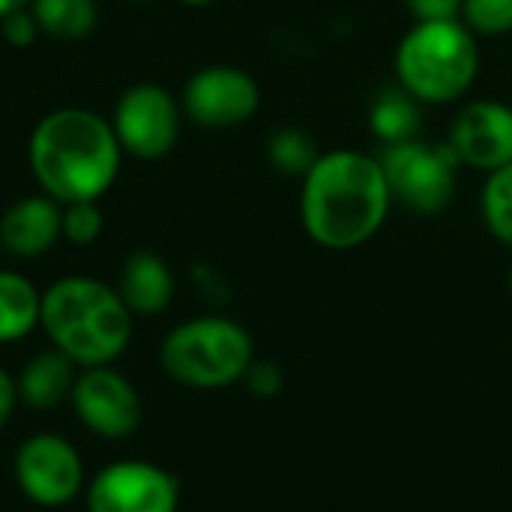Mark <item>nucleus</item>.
I'll use <instances>...</instances> for the list:
<instances>
[{"mask_svg": "<svg viewBox=\"0 0 512 512\" xmlns=\"http://www.w3.org/2000/svg\"><path fill=\"white\" fill-rule=\"evenodd\" d=\"M300 225L306 237L330 252H351L375 240L390 219L393 195L375 153L324 150L300 177Z\"/></svg>", "mask_w": 512, "mask_h": 512, "instance_id": "obj_1", "label": "nucleus"}, {"mask_svg": "<svg viewBox=\"0 0 512 512\" xmlns=\"http://www.w3.org/2000/svg\"><path fill=\"white\" fill-rule=\"evenodd\" d=\"M27 165L39 192L57 204L102 201L120 177L123 147L108 117L81 105H66L48 111L33 126Z\"/></svg>", "mask_w": 512, "mask_h": 512, "instance_id": "obj_2", "label": "nucleus"}, {"mask_svg": "<svg viewBox=\"0 0 512 512\" xmlns=\"http://www.w3.org/2000/svg\"><path fill=\"white\" fill-rule=\"evenodd\" d=\"M132 312L117 288L93 276H63L42 291L39 327L75 366H111L132 339Z\"/></svg>", "mask_w": 512, "mask_h": 512, "instance_id": "obj_3", "label": "nucleus"}, {"mask_svg": "<svg viewBox=\"0 0 512 512\" xmlns=\"http://www.w3.org/2000/svg\"><path fill=\"white\" fill-rule=\"evenodd\" d=\"M480 39L462 18L414 21L393 54L396 84L426 105L462 102L480 78Z\"/></svg>", "mask_w": 512, "mask_h": 512, "instance_id": "obj_4", "label": "nucleus"}, {"mask_svg": "<svg viewBox=\"0 0 512 512\" xmlns=\"http://www.w3.org/2000/svg\"><path fill=\"white\" fill-rule=\"evenodd\" d=\"M252 360V333L225 315L186 318L162 339L159 348L162 372L195 390H222L243 381Z\"/></svg>", "mask_w": 512, "mask_h": 512, "instance_id": "obj_5", "label": "nucleus"}, {"mask_svg": "<svg viewBox=\"0 0 512 512\" xmlns=\"http://www.w3.org/2000/svg\"><path fill=\"white\" fill-rule=\"evenodd\" d=\"M378 159L384 165L393 204L405 207L408 213L432 219L450 210L456 201L462 165L447 141L438 144L417 135L399 144H387Z\"/></svg>", "mask_w": 512, "mask_h": 512, "instance_id": "obj_6", "label": "nucleus"}, {"mask_svg": "<svg viewBox=\"0 0 512 512\" xmlns=\"http://www.w3.org/2000/svg\"><path fill=\"white\" fill-rule=\"evenodd\" d=\"M108 120L126 156L156 162L177 147L186 114L180 96H174L168 87L141 81L120 93Z\"/></svg>", "mask_w": 512, "mask_h": 512, "instance_id": "obj_7", "label": "nucleus"}, {"mask_svg": "<svg viewBox=\"0 0 512 512\" xmlns=\"http://www.w3.org/2000/svg\"><path fill=\"white\" fill-rule=\"evenodd\" d=\"M261 99L264 96L258 78L234 63L201 66L198 72H192L180 93L186 120L213 132L249 123L261 111Z\"/></svg>", "mask_w": 512, "mask_h": 512, "instance_id": "obj_8", "label": "nucleus"}, {"mask_svg": "<svg viewBox=\"0 0 512 512\" xmlns=\"http://www.w3.org/2000/svg\"><path fill=\"white\" fill-rule=\"evenodd\" d=\"M84 504L87 512H177L180 486L153 462L120 459L87 483Z\"/></svg>", "mask_w": 512, "mask_h": 512, "instance_id": "obj_9", "label": "nucleus"}, {"mask_svg": "<svg viewBox=\"0 0 512 512\" xmlns=\"http://www.w3.org/2000/svg\"><path fill=\"white\" fill-rule=\"evenodd\" d=\"M12 474L24 498L39 507H66L84 492V465L78 450L51 432H39L18 447Z\"/></svg>", "mask_w": 512, "mask_h": 512, "instance_id": "obj_10", "label": "nucleus"}, {"mask_svg": "<svg viewBox=\"0 0 512 512\" xmlns=\"http://www.w3.org/2000/svg\"><path fill=\"white\" fill-rule=\"evenodd\" d=\"M69 399L84 429L108 441L135 435L144 417L138 390L126 375H120L111 366L81 369Z\"/></svg>", "mask_w": 512, "mask_h": 512, "instance_id": "obj_11", "label": "nucleus"}, {"mask_svg": "<svg viewBox=\"0 0 512 512\" xmlns=\"http://www.w3.org/2000/svg\"><path fill=\"white\" fill-rule=\"evenodd\" d=\"M447 147L459 165L480 174L512 162V105L501 99H468L447 132Z\"/></svg>", "mask_w": 512, "mask_h": 512, "instance_id": "obj_12", "label": "nucleus"}, {"mask_svg": "<svg viewBox=\"0 0 512 512\" xmlns=\"http://www.w3.org/2000/svg\"><path fill=\"white\" fill-rule=\"evenodd\" d=\"M60 213H63V204H57L45 192L12 201L0 216L3 252L12 258H39L48 249H54L63 240Z\"/></svg>", "mask_w": 512, "mask_h": 512, "instance_id": "obj_13", "label": "nucleus"}, {"mask_svg": "<svg viewBox=\"0 0 512 512\" xmlns=\"http://www.w3.org/2000/svg\"><path fill=\"white\" fill-rule=\"evenodd\" d=\"M117 294L132 315L153 318L174 300V273L168 261L150 249L132 252L117 273Z\"/></svg>", "mask_w": 512, "mask_h": 512, "instance_id": "obj_14", "label": "nucleus"}, {"mask_svg": "<svg viewBox=\"0 0 512 512\" xmlns=\"http://www.w3.org/2000/svg\"><path fill=\"white\" fill-rule=\"evenodd\" d=\"M78 366L60 354L57 348L42 351L36 357H30L21 369V375L15 378V390H18V402L36 408V411H48L63 405L72 396L75 387V372Z\"/></svg>", "mask_w": 512, "mask_h": 512, "instance_id": "obj_15", "label": "nucleus"}, {"mask_svg": "<svg viewBox=\"0 0 512 512\" xmlns=\"http://www.w3.org/2000/svg\"><path fill=\"white\" fill-rule=\"evenodd\" d=\"M42 315V291L18 273L0 267V345L21 342L39 327Z\"/></svg>", "mask_w": 512, "mask_h": 512, "instance_id": "obj_16", "label": "nucleus"}, {"mask_svg": "<svg viewBox=\"0 0 512 512\" xmlns=\"http://www.w3.org/2000/svg\"><path fill=\"white\" fill-rule=\"evenodd\" d=\"M420 126H423V105L399 84L384 87L369 102V129L384 147L417 138Z\"/></svg>", "mask_w": 512, "mask_h": 512, "instance_id": "obj_17", "label": "nucleus"}, {"mask_svg": "<svg viewBox=\"0 0 512 512\" xmlns=\"http://www.w3.org/2000/svg\"><path fill=\"white\" fill-rule=\"evenodd\" d=\"M27 9L36 18L39 33L60 42L84 39L99 24L96 0H30Z\"/></svg>", "mask_w": 512, "mask_h": 512, "instance_id": "obj_18", "label": "nucleus"}, {"mask_svg": "<svg viewBox=\"0 0 512 512\" xmlns=\"http://www.w3.org/2000/svg\"><path fill=\"white\" fill-rule=\"evenodd\" d=\"M264 153H267V162H270L279 174L297 177V180H300V177L315 165V159L321 156L318 141H315L306 129H300V126H279V129H273L270 138H267V144H264Z\"/></svg>", "mask_w": 512, "mask_h": 512, "instance_id": "obj_19", "label": "nucleus"}, {"mask_svg": "<svg viewBox=\"0 0 512 512\" xmlns=\"http://www.w3.org/2000/svg\"><path fill=\"white\" fill-rule=\"evenodd\" d=\"M480 216L486 231L501 246L512 249V162L486 174L480 189Z\"/></svg>", "mask_w": 512, "mask_h": 512, "instance_id": "obj_20", "label": "nucleus"}, {"mask_svg": "<svg viewBox=\"0 0 512 512\" xmlns=\"http://www.w3.org/2000/svg\"><path fill=\"white\" fill-rule=\"evenodd\" d=\"M459 18L477 39H501L512 33V0H462Z\"/></svg>", "mask_w": 512, "mask_h": 512, "instance_id": "obj_21", "label": "nucleus"}, {"mask_svg": "<svg viewBox=\"0 0 512 512\" xmlns=\"http://www.w3.org/2000/svg\"><path fill=\"white\" fill-rule=\"evenodd\" d=\"M105 228V219H102V210H99V201H72V204H63V213H60V234L66 243L72 246H90L99 240Z\"/></svg>", "mask_w": 512, "mask_h": 512, "instance_id": "obj_22", "label": "nucleus"}, {"mask_svg": "<svg viewBox=\"0 0 512 512\" xmlns=\"http://www.w3.org/2000/svg\"><path fill=\"white\" fill-rule=\"evenodd\" d=\"M243 381L252 390V396H258V399H276L282 393V387H285L282 369L276 363H270V360H252Z\"/></svg>", "mask_w": 512, "mask_h": 512, "instance_id": "obj_23", "label": "nucleus"}, {"mask_svg": "<svg viewBox=\"0 0 512 512\" xmlns=\"http://www.w3.org/2000/svg\"><path fill=\"white\" fill-rule=\"evenodd\" d=\"M0 36L12 45V48H30L42 33H39V24L36 18L30 15V9H18L6 18H0Z\"/></svg>", "mask_w": 512, "mask_h": 512, "instance_id": "obj_24", "label": "nucleus"}, {"mask_svg": "<svg viewBox=\"0 0 512 512\" xmlns=\"http://www.w3.org/2000/svg\"><path fill=\"white\" fill-rule=\"evenodd\" d=\"M405 9L414 21H441V18H459L462 0H405Z\"/></svg>", "mask_w": 512, "mask_h": 512, "instance_id": "obj_25", "label": "nucleus"}, {"mask_svg": "<svg viewBox=\"0 0 512 512\" xmlns=\"http://www.w3.org/2000/svg\"><path fill=\"white\" fill-rule=\"evenodd\" d=\"M18 405V390H15V378L0 366V432L6 429V423L12 420Z\"/></svg>", "mask_w": 512, "mask_h": 512, "instance_id": "obj_26", "label": "nucleus"}, {"mask_svg": "<svg viewBox=\"0 0 512 512\" xmlns=\"http://www.w3.org/2000/svg\"><path fill=\"white\" fill-rule=\"evenodd\" d=\"M24 6H30V0H0V18H6V15H12V12H18Z\"/></svg>", "mask_w": 512, "mask_h": 512, "instance_id": "obj_27", "label": "nucleus"}, {"mask_svg": "<svg viewBox=\"0 0 512 512\" xmlns=\"http://www.w3.org/2000/svg\"><path fill=\"white\" fill-rule=\"evenodd\" d=\"M177 3H183V6H189V9H207V6H213L216 0H177Z\"/></svg>", "mask_w": 512, "mask_h": 512, "instance_id": "obj_28", "label": "nucleus"}, {"mask_svg": "<svg viewBox=\"0 0 512 512\" xmlns=\"http://www.w3.org/2000/svg\"><path fill=\"white\" fill-rule=\"evenodd\" d=\"M507 291H510V297H512V264H510V270H507Z\"/></svg>", "mask_w": 512, "mask_h": 512, "instance_id": "obj_29", "label": "nucleus"}, {"mask_svg": "<svg viewBox=\"0 0 512 512\" xmlns=\"http://www.w3.org/2000/svg\"><path fill=\"white\" fill-rule=\"evenodd\" d=\"M129 3H153V0H129Z\"/></svg>", "mask_w": 512, "mask_h": 512, "instance_id": "obj_30", "label": "nucleus"}, {"mask_svg": "<svg viewBox=\"0 0 512 512\" xmlns=\"http://www.w3.org/2000/svg\"><path fill=\"white\" fill-rule=\"evenodd\" d=\"M0 255H3V246H0Z\"/></svg>", "mask_w": 512, "mask_h": 512, "instance_id": "obj_31", "label": "nucleus"}]
</instances>
